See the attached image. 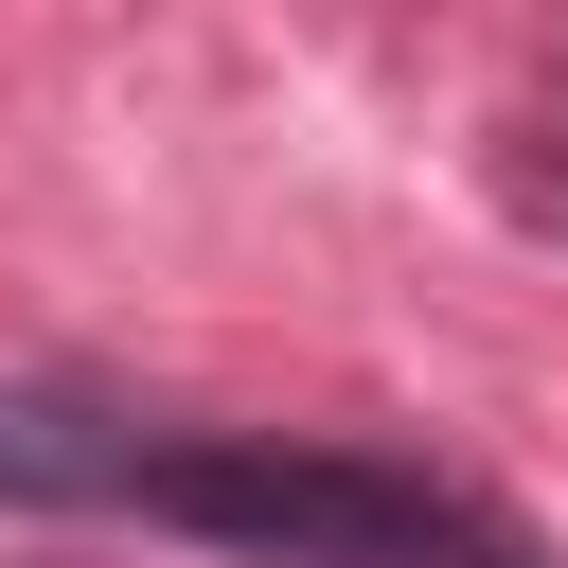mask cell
I'll list each match as a JSON object with an SVG mask.
<instances>
[{
	"label": "cell",
	"mask_w": 568,
	"mask_h": 568,
	"mask_svg": "<svg viewBox=\"0 0 568 568\" xmlns=\"http://www.w3.org/2000/svg\"><path fill=\"white\" fill-rule=\"evenodd\" d=\"M0 497L160 515V532L248 550V568H550V532L444 462L302 444V426H178V408L71 390V373H0Z\"/></svg>",
	"instance_id": "6da1fadb"
},
{
	"label": "cell",
	"mask_w": 568,
	"mask_h": 568,
	"mask_svg": "<svg viewBox=\"0 0 568 568\" xmlns=\"http://www.w3.org/2000/svg\"><path fill=\"white\" fill-rule=\"evenodd\" d=\"M479 178H497V213H515L532 248H568V89H515L497 142H479Z\"/></svg>",
	"instance_id": "7a4b0ae2"
}]
</instances>
